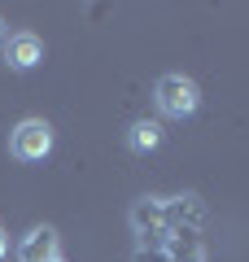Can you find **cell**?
Instances as JSON below:
<instances>
[{"mask_svg": "<svg viewBox=\"0 0 249 262\" xmlns=\"http://www.w3.org/2000/svg\"><path fill=\"white\" fill-rule=\"evenodd\" d=\"M53 153V127L44 118H22L9 131V158L13 162H44Z\"/></svg>", "mask_w": 249, "mask_h": 262, "instance_id": "2", "label": "cell"}, {"mask_svg": "<svg viewBox=\"0 0 249 262\" xmlns=\"http://www.w3.org/2000/svg\"><path fill=\"white\" fill-rule=\"evenodd\" d=\"M127 149H131V153H157V149H162V122L136 118V122L127 127Z\"/></svg>", "mask_w": 249, "mask_h": 262, "instance_id": "5", "label": "cell"}, {"mask_svg": "<svg viewBox=\"0 0 249 262\" xmlns=\"http://www.w3.org/2000/svg\"><path fill=\"white\" fill-rule=\"evenodd\" d=\"M53 262H66V258H53Z\"/></svg>", "mask_w": 249, "mask_h": 262, "instance_id": "8", "label": "cell"}, {"mask_svg": "<svg viewBox=\"0 0 249 262\" xmlns=\"http://www.w3.org/2000/svg\"><path fill=\"white\" fill-rule=\"evenodd\" d=\"M39 61H44V39H39L35 31H18V35L5 39V66H9V70L27 75V70H35Z\"/></svg>", "mask_w": 249, "mask_h": 262, "instance_id": "3", "label": "cell"}, {"mask_svg": "<svg viewBox=\"0 0 249 262\" xmlns=\"http://www.w3.org/2000/svg\"><path fill=\"white\" fill-rule=\"evenodd\" d=\"M0 44H5V18H0Z\"/></svg>", "mask_w": 249, "mask_h": 262, "instance_id": "7", "label": "cell"}, {"mask_svg": "<svg viewBox=\"0 0 249 262\" xmlns=\"http://www.w3.org/2000/svg\"><path fill=\"white\" fill-rule=\"evenodd\" d=\"M153 101H157V114H162V118L184 122V118H193V114L201 110V88L188 75H162L157 88H153Z\"/></svg>", "mask_w": 249, "mask_h": 262, "instance_id": "1", "label": "cell"}, {"mask_svg": "<svg viewBox=\"0 0 249 262\" xmlns=\"http://www.w3.org/2000/svg\"><path fill=\"white\" fill-rule=\"evenodd\" d=\"M53 258H61V253H57V232L53 227H31V232L18 241V262H53Z\"/></svg>", "mask_w": 249, "mask_h": 262, "instance_id": "4", "label": "cell"}, {"mask_svg": "<svg viewBox=\"0 0 249 262\" xmlns=\"http://www.w3.org/2000/svg\"><path fill=\"white\" fill-rule=\"evenodd\" d=\"M9 258V232H5V227H0V262Z\"/></svg>", "mask_w": 249, "mask_h": 262, "instance_id": "6", "label": "cell"}]
</instances>
